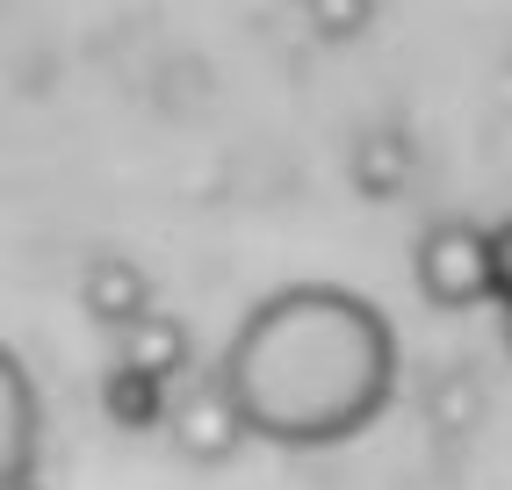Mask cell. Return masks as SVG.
<instances>
[{
    "instance_id": "cell-10",
    "label": "cell",
    "mask_w": 512,
    "mask_h": 490,
    "mask_svg": "<svg viewBox=\"0 0 512 490\" xmlns=\"http://www.w3.org/2000/svg\"><path fill=\"white\" fill-rule=\"evenodd\" d=\"M0 490H37V483H0Z\"/></svg>"
},
{
    "instance_id": "cell-6",
    "label": "cell",
    "mask_w": 512,
    "mask_h": 490,
    "mask_svg": "<svg viewBox=\"0 0 512 490\" xmlns=\"http://www.w3.org/2000/svg\"><path fill=\"white\" fill-rule=\"evenodd\" d=\"M116 368L152 375V382H174V375L188 368V325L174 318V310H152V318H138L130 332H116Z\"/></svg>"
},
{
    "instance_id": "cell-7",
    "label": "cell",
    "mask_w": 512,
    "mask_h": 490,
    "mask_svg": "<svg viewBox=\"0 0 512 490\" xmlns=\"http://www.w3.org/2000/svg\"><path fill=\"white\" fill-rule=\"evenodd\" d=\"M404 181H412V145L397 130H368L354 145V188L368 202H390V195H404Z\"/></svg>"
},
{
    "instance_id": "cell-8",
    "label": "cell",
    "mask_w": 512,
    "mask_h": 490,
    "mask_svg": "<svg viewBox=\"0 0 512 490\" xmlns=\"http://www.w3.org/2000/svg\"><path fill=\"white\" fill-rule=\"evenodd\" d=\"M303 8H311V29H318V37H332V44L361 37V29L375 22V0H303Z\"/></svg>"
},
{
    "instance_id": "cell-9",
    "label": "cell",
    "mask_w": 512,
    "mask_h": 490,
    "mask_svg": "<svg viewBox=\"0 0 512 490\" xmlns=\"http://www.w3.org/2000/svg\"><path fill=\"white\" fill-rule=\"evenodd\" d=\"M491 260H498V303L512 310V217L491 231Z\"/></svg>"
},
{
    "instance_id": "cell-2",
    "label": "cell",
    "mask_w": 512,
    "mask_h": 490,
    "mask_svg": "<svg viewBox=\"0 0 512 490\" xmlns=\"http://www.w3.org/2000/svg\"><path fill=\"white\" fill-rule=\"evenodd\" d=\"M412 274H419V296L433 310H476L498 296V260H491V231L484 224H462V217H440L419 231L412 245Z\"/></svg>"
},
{
    "instance_id": "cell-4",
    "label": "cell",
    "mask_w": 512,
    "mask_h": 490,
    "mask_svg": "<svg viewBox=\"0 0 512 490\" xmlns=\"http://www.w3.org/2000/svg\"><path fill=\"white\" fill-rule=\"evenodd\" d=\"M37 447H44V397L22 354H0V483H37Z\"/></svg>"
},
{
    "instance_id": "cell-5",
    "label": "cell",
    "mask_w": 512,
    "mask_h": 490,
    "mask_svg": "<svg viewBox=\"0 0 512 490\" xmlns=\"http://www.w3.org/2000/svg\"><path fill=\"white\" fill-rule=\"evenodd\" d=\"M80 310L94 325H109V332H130L138 318H152V274L130 260V253H94L87 274H80Z\"/></svg>"
},
{
    "instance_id": "cell-1",
    "label": "cell",
    "mask_w": 512,
    "mask_h": 490,
    "mask_svg": "<svg viewBox=\"0 0 512 490\" xmlns=\"http://www.w3.org/2000/svg\"><path fill=\"white\" fill-rule=\"evenodd\" d=\"M217 375L253 440L339 447L368 433L397 397V325L361 289L289 282L238 318Z\"/></svg>"
},
{
    "instance_id": "cell-3",
    "label": "cell",
    "mask_w": 512,
    "mask_h": 490,
    "mask_svg": "<svg viewBox=\"0 0 512 490\" xmlns=\"http://www.w3.org/2000/svg\"><path fill=\"white\" fill-rule=\"evenodd\" d=\"M166 433H174V447L188 454V462H231V454L253 440L246 411H238L231 390H224V375L188 382V390L174 397V411H166Z\"/></svg>"
}]
</instances>
